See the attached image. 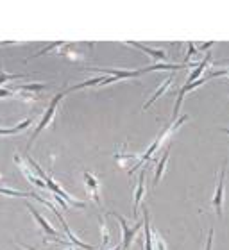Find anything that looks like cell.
<instances>
[{"label":"cell","instance_id":"17","mask_svg":"<svg viewBox=\"0 0 229 250\" xmlns=\"http://www.w3.org/2000/svg\"><path fill=\"white\" fill-rule=\"evenodd\" d=\"M23 77H27L25 73H15V75L4 73V70H2V61H0V84L7 83V81H13V79H23Z\"/></svg>","mask_w":229,"mask_h":250},{"label":"cell","instance_id":"5","mask_svg":"<svg viewBox=\"0 0 229 250\" xmlns=\"http://www.w3.org/2000/svg\"><path fill=\"white\" fill-rule=\"evenodd\" d=\"M15 163L18 165V168L22 170V173L25 175V179H29V181H31L32 184H36L38 188H42V189H47V191H48L47 183H45V181H42V179H38L36 173H32L31 170H29V163L23 161V159H22V156H15Z\"/></svg>","mask_w":229,"mask_h":250},{"label":"cell","instance_id":"25","mask_svg":"<svg viewBox=\"0 0 229 250\" xmlns=\"http://www.w3.org/2000/svg\"><path fill=\"white\" fill-rule=\"evenodd\" d=\"M222 64H229V59H226V61H222Z\"/></svg>","mask_w":229,"mask_h":250},{"label":"cell","instance_id":"6","mask_svg":"<svg viewBox=\"0 0 229 250\" xmlns=\"http://www.w3.org/2000/svg\"><path fill=\"white\" fill-rule=\"evenodd\" d=\"M147 168H149V165H145V168H143L141 173H140V179H138V186H136V191H135V208H133V216H138V209H140L141 198H143V195H145Z\"/></svg>","mask_w":229,"mask_h":250},{"label":"cell","instance_id":"23","mask_svg":"<svg viewBox=\"0 0 229 250\" xmlns=\"http://www.w3.org/2000/svg\"><path fill=\"white\" fill-rule=\"evenodd\" d=\"M11 97H13V91H11V89L0 88V99H11Z\"/></svg>","mask_w":229,"mask_h":250},{"label":"cell","instance_id":"18","mask_svg":"<svg viewBox=\"0 0 229 250\" xmlns=\"http://www.w3.org/2000/svg\"><path fill=\"white\" fill-rule=\"evenodd\" d=\"M99 225H100V230H102V247H106L110 243V229H108L106 220L102 216H99Z\"/></svg>","mask_w":229,"mask_h":250},{"label":"cell","instance_id":"19","mask_svg":"<svg viewBox=\"0 0 229 250\" xmlns=\"http://www.w3.org/2000/svg\"><path fill=\"white\" fill-rule=\"evenodd\" d=\"M47 88L45 84H25V86H20L16 91H29V93H38V91H43Z\"/></svg>","mask_w":229,"mask_h":250},{"label":"cell","instance_id":"14","mask_svg":"<svg viewBox=\"0 0 229 250\" xmlns=\"http://www.w3.org/2000/svg\"><path fill=\"white\" fill-rule=\"evenodd\" d=\"M167 161H168V148H165V152H163L161 159H160V163H158L156 172H154V181H152V186H154V188L158 186V183H160V179H161L163 172H165V167H167Z\"/></svg>","mask_w":229,"mask_h":250},{"label":"cell","instance_id":"24","mask_svg":"<svg viewBox=\"0 0 229 250\" xmlns=\"http://www.w3.org/2000/svg\"><path fill=\"white\" fill-rule=\"evenodd\" d=\"M213 45H215L213 42H208V43H204L203 47L199 48V52H204V50H208V48H211V47H213Z\"/></svg>","mask_w":229,"mask_h":250},{"label":"cell","instance_id":"27","mask_svg":"<svg viewBox=\"0 0 229 250\" xmlns=\"http://www.w3.org/2000/svg\"><path fill=\"white\" fill-rule=\"evenodd\" d=\"M141 250H143V243H141Z\"/></svg>","mask_w":229,"mask_h":250},{"label":"cell","instance_id":"4","mask_svg":"<svg viewBox=\"0 0 229 250\" xmlns=\"http://www.w3.org/2000/svg\"><path fill=\"white\" fill-rule=\"evenodd\" d=\"M204 83H208V79H197L195 83H186L184 86H183L181 89H179V93H177V100H176V105H174V115H172V120L170 122H176L177 120V115H179V107H181L183 104V99H184V95L188 93V91H192V89L199 88V86H203Z\"/></svg>","mask_w":229,"mask_h":250},{"label":"cell","instance_id":"26","mask_svg":"<svg viewBox=\"0 0 229 250\" xmlns=\"http://www.w3.org/2000/svg\"><path fill=\"white\" fill-rule=\"evenodd\" d=\"M222 130H224V132H226V134H229V129H222Z\"/></svg>","mask_w":229,"mask_h":250},{"label":"cell","instance_id":"16","mask_svg":"<svg viewBox=\"0 0 229 250\" xmlns=\"http://www.w3.org/2000/svg\"><path fill=\"white\" fill-rule=\"evenodd\" d=\"M151 232H152V247H154V250H167V243L161 238V234L158 230H151Z\"/></svg>","mask_w":229,"mask_h":250},{"label":"cell","instance_id":"10","mask_svg":"<svg viewBox=\"0 0 229 250\" xmlns=\"http://www.w3.org/2000/svg\"><path fill=\"white\" fill-rule=\"evenodd\" d=\"M125 45H131V47H135V48H140L141 52L149 54L152 59H160V61H165V59H167V54L163 52V50H156V48H151V47H147V45H141V43H138V42H125Z\"/></svg>","mask_w":229,"mask_h":250},{"label":"cell","instance_id":"28","mask_svg":"<svg viewBox=\"0 0 229 250\" xmlns=\"http://www.w3.org/2000/svg\"><path fill=\"white\" fill-rule=\"evenodd\" d=\"M0 179H2V175H0Z\"/></svg>","mask_w":229,"mask_h":250},{"label":"cell","instance_id":"29","mask_svg":"<svg viewBox=\"0 0 229 250\" xmlns=\"http://www.w3.org/2000/svg\"><path fill=\"white\" fill-rule=\"evenodd\" d=\"M72 250H75V249H72Z\"/></svg>","mask_w":229,"mask_h":250},{"label":"cell","instance_id":"7","mask_svg":"<svg viewBox=\"0 0 229 250\" xmlns=\"http://www.w3.org/2000/svg\"><path fill=\"white\" fill-rule=\"evenodd\" d=\"M83 177H84V184H86V186H88V189H90V195H92V198L95 200V204H99V206H100V204H102V200H100V195H99V186H100L99 179L95 177L92 172H84Z\"/></svg>","mask_w":229,"mask_h":250},{"label":"cell","instance_id":"13","mask_svg":"<svg viewBox=\"0 0 229 250\" xmlns=\"http://www.w3.org/2000/svg\"><path fill=\"white\" fill-rule=\"evenodd\" d=\"M143 229H145V250H154V247H152L151 218H149V211L145 208H143Z\"/></svg>","mask_w":229,"mask_h":250},{"label":"cell","instance_id":"21","mask_svg":"<svg viewBox=\"0 0 229 250\" xmlns=\"http://www.w3.org/2000/svg\"><path fill=\"white\" fill-rule=\"evenodd\" d=\"M195 54H199V50L197 48H195V45H193L192 42L188 43V54H186V62L190 61V58H192V56H195Z\"/></svg>","mask_w":229,"mask_h":250},{"label":"cell","instance_id":"2","mask_svg":"<svg viewBox=\"0 0 229 250\" xmlns=\"http://www.w3.org/2000/svg\"><path fill=\"white\" fill-rule=\"evenodd\" d=\"M111 214H113L114 218L118 220L120 222V227H122V232H124V241H122V250H129V247H131V243H133V240H135V236H136V232L140 230V227H141V222H138V224L131 229L129 225H127V222H125V218L122 216V214H118L116 211H111Z\"/></svg>","mask_w":229,"mask_h":250},{"label":"cell","instance_id":"12","mask_svg":"<svg viewBox=\"0 0 229 250\" xmlns=\"http://www.w3.org/2000/svg\"><path fill=\"white\" fill-rule=\"evenodd\" d=\"M209 61H211V54H206V58L203 59V61L199 62L197 66L193 68V72L188 75V79H186V83H195L199 77H201V73H204V70L208 68V64H209Z\"/></svg>","mask_w":229,"mask_h":250},{"label":"cell","instance_id":"3","mask_svg":"<svg viewBox=\"0 0 229 250\" xmlns=\"http://www.w3.org/2000/svg\"><path fill=\"white\" fill-rule=\"evenodd\" d=\"M224 183H226V165H222V168H220L219 186H217V193H215L213 202H211V206H213L215 213H217V216H219V218H222V204H224Z\"/></svg>","mask_w":229,"mask_h":250},{"label":"cell","instance_id":"15","mask_svg":"<svg viewBox=\"0 0 229 250\" xmlns=\"http://www.w3.org/2000/svg\"><path fill=\"white\" fill-rule=\"evenodd\" d=\"M32 116H29L27 120H23L22 124H18V125H15V127H9V129H0V136H9V134H16V132H22L23 129H27L29 125L32 124Z\"/></svg>","mask_w":229,"mask_h":250},{"label":"cell","instance_id":"9","mask_svg":"<svg viewBox=\"0 0 229 250\" xmlns=\"http://www.w3.org/2000/svg\"><path fill=\"white\" fill-rule=\"evenodd\" d=\"M56 216H57L59 220H61V225H63V229H65V234L68 236V240L72 241V243H73L75 247H77V249H83V250H95V249H97L95 245H86V243H83L81 240H77V236H75V234L72 232V230H70V227H68V224L65 222V218H63V214H61V213H56Z\"/></svg>","mask_w":229,"mask_h":250},{"label":"cell","instance_id":"11","mask_svg":"<svg viewBox=\"0 0 229 250\" xmlns=\"http://www.w3.org/2000/svg\"><path fill=\"white\" fill-rule=\"evenodd\" d=\"M172 83H174V75H172V77H165V81H163V84H161V86H160V88H158L156 93L152 95L151 99H149V100H147V102H145V105H143V111L149 109V107H151V105L154 104V102H156V100L160 99V97H161V95L165 93V91H167L168 88H170Z\"/></svg>","mask_w":229,"mask_h":250},{"label":"cell","instance_id":"20","mask_svg":"<svg viewBox=\"0 0 229 250\" xmlns=\"http://www.w3.org/2000/svg\"><path fill=\"white\" fill-rule=\"evenodd\" d=\"M222 75H229V70H219V72H209L206 75V79H215V77H222Z\"/></svg>","mask_w":229,"mask_h":250},{"label":"cell","instance_id":"22","mask_svg":"<svg viewBox=\"0 0 229 250\" xmlns=\"http://www.w3.org/2000/svg\"><path fill=\"white\" fill-rule=\"evenodd\" d=\"M213 229H209L208 232V240H206V250H211V247H213Z\"/></svg>","mask_w":229,"mask_h":250},{"label":"cell","instance_id":"8","mask_svg":"<svg viewBox=\"0 0 229 250\" xmlns=\"http://www.w3.org/2000/svg\"><path fill=\"white\" fill-rule=\"evenodd\" d=\"M29 211H31V214L34 216V220L38 222V225H40V227L43 229V232H45L47 236H50V238H56V240H57V236H59V234H57V230L54 229L52 225L48 224L47 218H45V216H42V214L38 213L34 206H29Z\"/></svg>","mask_w":229,"mask_h":250},{"label":"cell","instance_id":"1","mask_svg":"<svg viewBox=\"0 0 229 250\" xmlns=\"http://www.w3.org/2000/svg\"><path fill=\"white\" fill-rule=\"evenodd\" d=\"M68 95V89H65V91H61V93H57L56 97H54L52 100H50V104H48V107H47V113L43 115V118H42V122H40V125L36 127V130L32 132V136L29 138V143H27V150L32 146V143H34V140H36L38 136H40V132H42L45 127H48V125L52 124L54 122V116H56V111H57V105H59V102H61V99H65Z\"/></svg>","mask_w":229,"mask_h":250},{"label":"cell","instance_id":"30","mask_svg":"<svg viewBox=\"0 0 229 250\" xmlns=\"http://www.w3.org/2000/svg\"><path fill=\"white\" fill-rule=\"evenodd\" d=\"M0 122H2V120H0Z\"/></svg>","mask_w":229,"mask_h":250}]
</instances>
